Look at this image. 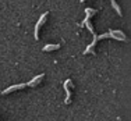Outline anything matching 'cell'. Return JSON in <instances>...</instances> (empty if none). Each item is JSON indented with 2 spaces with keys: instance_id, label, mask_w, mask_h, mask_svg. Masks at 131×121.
Segmentation results:
<instances>
[{
  "instance_id": "6da1fadb",
  "label": "cell",
  "mask_w": 131,
  "mask_h": 121,
  "mask_svg": "<svg viewBox=\"0 0 131 121\" xmlns=\"http://www.w3.org/2000/svg\"><path fill=\"white\" fill-rule=\"evenodd\" d=\"M73 82H71V79H67L64 82V89H66V93H67V98H66L64 103L66 104H70L71 103V88H73Z\"/></svg>"
},
{
  "instance_id": "7a4b0ae2",
  "label": "cell",
  "mask_w": 131,
  "mask_h": 121,
  "mask_svg": "<svg viewBox=\"0 0 131 121\" xmlns=\"http://www.w3.org/2000/svg\"><path fill=\"white\" fill-rule=\"evenodd\" d=\"M48 11H46L45 14H42L40 15V18H39V21H38V24H36V27H35V39H38L39 38V28L45 24V21H46V17H48Z\"/></svg>"
},
{
  "instance_id": "3957f363",
  "label": "cell",
  "mask_w": 131,
  "mask_h": 121,
  "mask_svg": "<svg viewBox=\"0 0 131 121\" xmlns=\"http://www.w3.org/2000/svg\"><path fill=\"white\" fill-rule=\"evenodd\" d=\"M25 86H27V83H17V85H13V86H10V88L4 89L2 93H3V95H7V93H10V92H14V91H18V89L25 88Z\"/></svg>"
},
{
  "instance_id": "277c9868",
  "label": "cell",
  "mask_w": 131,
  "mask_h": 121,
  "mask_svg": "<svg viewBox=\"0 0 131 121\" xmlns=\"http://www.w3.org/2000/svg\"><path fill=\"white\" fill-rule=\"evenodd\" d=\"M110 35L113 39H117V40H126V35H124L121 31H110Z\"/></svg>"
},
{
  "instance_id": "5b68a950",
  "label": "cell",
  "mask_w": 131,
  "mask_h": 121,
  "mask_svg": "<svg viewBox=\"0 0 131 121\" xmlns=\"http://www.w3.org/2000/svg\"><path fill=\"white\" fill-rule=\"evenodd\" d=\"M43 77H45V75H43V74H40V75L35 77V78H34L32 81H29V82L27 83V86H32V88H34V86H36V85H38V83L40 82V81L43 79Z\"/></svg>"
},
{
  "instance_id": "8992f818",
  "label": "cell",
  "mask_w": 131,
  "mask_h": 121,
  "mask_svg": "<svg viewBox=\"0 0 131 121\" xmlns=\"http://www.w3.org/2000/svg\"><path fill=\"white\" fill-rule=\"evenodd\" d=\"M60 47V43H56V45H46L43 47V52H50V50H56V49Z\"/></svg>"
},
{
  "instance_id": "52a82bcc",
  "label": "cell",
  "mask_w": 131,
  "mask_h": 121,
  "mask_svg": "<svg viewBox=\"0 0 131 121\" xmlns=\"http://www.w3.org/2000/svg\"><path fill=\"white\" fill-rule=\"evenodd\" d=\"M85 13H86V18H91L92 15L96 14V10H93V8H85Z\"/></svg>"
},
{
  "instance_id": "ba28073f",
  "label": "cell",
  "mask_w": 131,
  "mask_h": 121,
  "mask_svg": "<svg viewBox=\"0 0 131 121\" xmlns=\"http://www.w3.org/2000/svg\"><path fill=\"white\" fill-rule=\"evenodd\" d=\"M110 2H112V6H113V7L116 8L117 14H118V15H121V10H120V7H118V6L116 4V2H114V0H110Z\"/></svg>"
}]
</instances>
